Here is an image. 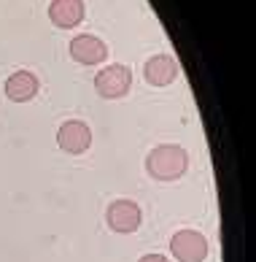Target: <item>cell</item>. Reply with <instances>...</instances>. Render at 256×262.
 <instances>
[{
  "label": "cell",
  "mask_w": 256,
  "mask_h": 262,
  "mask_svg": "<svg viewBox=\"0 0 256 262\" xmlns=\"http://www.w3.org/2000/svg\"><path fill=\"white\" fill-rule=\"evenodd\" d=\"M186 168H189V154L175 143H159L146 157V170L156 181H175L186 173Z\"/></svg>",
  "instance_id": "cell-1"
},
{
  "label": "cell",
  "mask_w": 256,
  "mask_h": 262,
  "mask_svg": "<svg viewBox=\"0 0 256 262\" xmlns=\"http://www.w3.org/2000/svg\"><path fill=\"white\" fill-rule=\"evenodd\" d=\"M95 90L100 98H108V100L124 98L132 90V71L127 65H119V62L108 65L95 76Z\"/></svg>",
  "instance_id": "cell-2"
},
{
  "label": "cell",
  "mask_w": 256,
  "mask_h": 262,
  "mask_svg": "<svg viewBox=\"0 0 256 262\" xmlns=\"http://www.w3.org/2000/svg\"><path fill=\"white\" fill-rule=\"evenodd\" d=\"M108 227H111L113 232H122V235H130V232H135L137 227H141V206H137L135 200H113L111 206H108Z\"/></svg>",
  "instance_id": "cell-3"
},
{
  "label": "cell",
  "mask_w": 256,
  "mask_h": 262,
  "mask_svg": "<svg viewBox=\"0 0 256 262\" xmlns=\"http://www.w3.org/2000/svg\"><path fill=\"white\" fill-rule=\"evenodd\" d=\"M57 143L60 149L67 154H84L86 149L92 146V130L89 124L81 122V119H67L60 124L57 130Z\"/></svg>",
  "instance_id": "cell-4"
},
{
  "label": "cell",
  "mask_w": 256,
  "mask_h": 262,
  "mask_svg": "<svg viewBox=\"0 0 256 262\" xmlns=\"http://www.w3.org/2000/svg\"><path fill=\"white\" fill-rule=\"evenodd\" d=\"M170 249L178 262H202L208 257V241L197 230H178L170 241Z\"/></svg>",
  "instance_id": "cell-5"
},
{
  "label": "cell",
  "mask_w": 256,
  "mask_h": 262,
  "mask_svg": "<svg viewBox=\"0 0 256 262\" xmlns=\"http://www.w3.org/2000/svg\"><path fill=\"white\" fill-rule=\"evenodd\" d=\"M71 57L81 65H100L108 57V46L97 35L84 33V35H76L71 41Z\"/></svg>",
  "instance_id": "cell-6"
},
{
  "label": "cell",
  "mask_w": 256,
  "mask_h": 262,
  "mask_svg": "<svg viewBox=\"0 0 256 262\" xmlns=\"http://www.w3.org/2000/svg\"><path fill=\"white\" fill-rule=\"evenodd\" d=\"M178 62H175V57L170 54H154L149 62H146L143 73H146V81L154 84V86H167L178 79Z\"/></svg>",
  "instance_id": "cell-7"
},
{
  "label": "cell",
  "mask_w": 256,
  "mask_h": 262,
  "mask_svg": "<svg viewBox=\"0 0 256 262\" xmlns=\"http://www.w3.org/2000/svg\"><path fill=\"white\" fill-rule=\"evenodd\" d=\"M84 14H86L84 0H52V6H49V19L57 27H62V30L81 25Z\"/></svg>",
  "instance_id": "cell-8"
},
{
  "label": "cell",
  "mask_w": 256,
  "mask_h": 262,
  "mask_svg": "<svg viewBox=\"0 0 256 262\" xmlns=\"http://www.w3.org/2000/svg\"><path fill=\"white\" fill-rule=\"evenodd\" d=\"M6 95L14 103H27L38 95V79L30 71H16L6 79Z\"/></svg>",
  "instance_id": "cell-9"
},
{
  "label": "cell",
  "mask_w": 256,
  "mask_h": 262,
  "mask_svg": "<svg viewBox=\"0 0 256 262\" xmlns=\"http://www.w3.org/2000/svg\"><path fill=\"white\" fill-rule=\"evenodd\" d=\"M137 262H170V259L162 257V254H146V257H141Z\"/></svg>",
  "instance_id": "cell-10"
}]
</instances>
